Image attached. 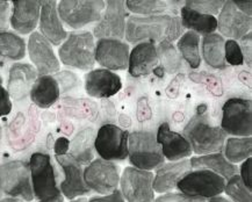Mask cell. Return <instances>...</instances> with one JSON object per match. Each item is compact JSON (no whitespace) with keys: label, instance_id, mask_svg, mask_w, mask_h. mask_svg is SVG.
Returning a JSON list of instances; mask_svg holds the SVG:
<instances>
[{"label":"cell","instance_id":"4","mask_svg":"<svg viewBox=\"0 0 252 202\" xmlns=\"http://www.w3.org/2000/svg\"><path fill=\"white\" fill-rule=\"evenodd\" d=\"M0 192L6 198L18 199L24 202L34 200L28 163L11 160L0 164Z\"/></svg>","mask_w":252,"mask_h":202},{"label":"cell","instance_id":"5","mask_svg":"<svg viewBox=\"0 0 252 202\" xmlns=\"http://www.w3.org/2000/svg\"><path fill=\"white\" fill-rule=\"evenodd\" d=\"M171 18V15H130L126 21V40L134 44L142 42L159 43L167 41V29Z\"/></svg>","mask_w":252,"mask_h":202},{"label":"cell","instance_id":"3","mask_svg":"<svg viewBox=\"0 0 252 202\" xmlns=\"http://www.w3.org/2000/svg\"><path fill=\"white\" fill-rule=\"evenodd\" d=\"M128 159L132 168L153 171L165 163L156 134L149 130H136L129 133Z\"/></svg>","mask_w":252,"mask_h":202},{"label":"cell","instance_id":"39","mask_svg":"<svg viewBox=\"0 0 252 202\" xmlns=\"http://www.w3.org/2000/svg\"><path fill=\"white\" fill-rule=\"evenodd\" d=\"M155 202H207V200L202 198L190 197L182 192H171V193L160 194L155 199Z\"/></svg>","mask_w":252,"mask_h":202},{"label":"cell","instance_id":"36","mask_svg":"<svg viewBox=\"0 0 252 202\" xmlns=\"http://www.w3.org/2000/svg\"><path fill=\"white\" fill-rule=\"evenodd\" d=\"M224 2V0H187L184 5L193 11L215 17L221 12Z\"/></svg>","mask_w":252,"mask_h":202},{"label":"cell","instance_id":"35","mask_svg":"<svg viewBox=\"0 0 252 202\" xmlns=\"http://www.w3.org/2000/svg\"><path fill=\"white\" fill-rule=\"evenodd\" d=\"M251 192L243 184L238 174L225 181L223 193H225L231 202H252Z\"/></svg>","mask_w":252,"mask_h":202},{"label":"cell","instance_id":"42","mask_svg":"<svg viewBox=\"0 0 252 202\" xmlns=\"http://www.w3.org/2000/svg\"><path fill=\"white\" fill-rule=\"evenodd\" d=\"M238 170H240L238 175H240L241 180L243 181V184L247 186L249 190L252 191V159L248 158L247 160H244L242 163L241 169Z\"/></svg>","mask_w":252,"mask_h":202},{"label":"cell","instance_id":"10","mask_svg":"<svg viewBox=\"0 0 252 202\" xmlns=\"http://www.w3.org/2000/svg\"><path fill=\"white\" fill-rule=\"evenodd\" d=\"M129 133L116 124L106 123L95 134L94 150L101 159L108 162L128 158Z\"/></svg>","mask_w":252,"mask_h":202},{"label":"cell","instance_id":"37","mask_svg":"<svg viewBox=\"0 0 252 202\" xmlns=\"http://www.w3.org/2000/svg\"><path fill=\"white\" fill-rule=\"evenodd\" d=\"M224 58L227 65L241 66L244 64L240 43L234 40H227L224 43Z\"/></svg>","mask_w":252,"mask_h":202},{"label":"cell","instance_id":"30","mask_svg":"<svg viewBox=\"0 0 252 202\" xmlns=\"http://www.w3.org/2000/svg\"><path fill=\"white\" fill-rule=\"evenodd\" d=\"M224 37L218 33L202 37L200 54L202 55L203 60L213 69L223 70L228 66L224 58Z\"/></svg>","mask_w":252,"mask_h":202},{"label":"cell","instance_id":"7","mask_svg":"<svg viewBox=\"0 0 252 202\" xmlns=\"http://www.w3.org/2000/svg\"><path fill=\"white\" fill-rule=\"evenodd\" d=\"M105 6L102 0H62L57 4V12L67 27L82 29L100 20Z\"/></svg>","mask_w":252,"mask_h":202},{"label":"cell","instance_id":"23","mask_svg":"<svg viewBox=\"0 0 252 202\" xmlns=\"http://www.w3.org/2000/svg\"><path fill=\"white\" fill-rule=\"evenodd\" d=\"M38 77L33 65L27 63H14L9 69L7 92L15 101L25 100Z\"/></svg>","mask_w":252,"mask_h":202},{"label":"cell","instance_id":"38","mask_svg":"<svg viewBox=\"0 0 252 202\" xmlns=\"http://www.w3.org/2000/svg\"><path fill=\"white\" fill-rule=\"evenodd\" d=\"M54 78L57 80L58 86H60L61 93L69 92L71 89L77 87L79 84V79L75 73L71 71H60L55 73Z\"/></svg>","mask_w":252,"mask_h":202},{"label":"cell","instance_id":"51","mask_svg":"<svg viewBox=\"0 0 252 202\" xmlns=\"http://www.w3.org/2000/svg\"><path fill=\"white\" fill-rule=\"evenodd\" d=\"M89 201V199L85 198V197H80V198H76V199H72V200H70L69 202H87Z\"/></svg>","mask_w":252,"mask_h":202},{"label":"cell","instance_id":"49","mask_svg":"<svg viewBox=\"0 0 252 202\" xmlns=\"http://www.w3.org/2000/svg\"><path fill=\"white\" fill-rule=\"evenodd\" d=\"M37 202H64V198L63 195H58V197L48 199V200H42V201H37Z\"/></svg>","mask_w":252,"mask_h":202},{"label":"cell","instance_id":"6","mask_svg":"<svg viewBox=\"0 0 252 202\" xmlns=\"http://www.w3.org/2000/svg\"><path fill=\"white\" fill-rule=\"evenodd\" d=\"M28 166L31 171L32 188L36 200H48L61 195L56 170L49 155L43 152L33 153Z\"/></svg>","mask_w":252,"mask_h":202},{"label":"cell","instance_id":"45","mask_svg":"<svg viewBox=\"0 0 252 202\" xmlns=\"http://www.w3.org/2000/svg\"><path fill=\"white\" fill-rule=\"evenodd\" d=\"M87 202H126L120 191H115L111 194L107 195H96V197H92L89 199Z\"/></svg>","mask_w":252,"mask_h":202},{"label":"cell","instance_id":"25","mask_svg":"<svg viewBox=\"0 0 252 202\" xmlns=\"http://www.w3.org/2000/svg\"><path fill=\"white\" fill-rule=\"evenodd\" d=\"M185 1H166V0H127L126 7L134 14H140L142 17L151 15H179L180 8Z\"/></svg>","mask_w":252,"mask_h":202},{"label":"cell","instance_id":"14","mask_svg":"<svg viewBox=\"0 0 252 202\" xmlns=\"http://www.w3.org/2000/svg\"><path fill=\"white\" fill-rule=\"evenodd\" d=\"M26 48L38 76H53L60 72L61 63L53 46L38 31L31 34Z\"/></svg>","mask_w":252,"mask_h":202},{"label":"cell","instance_id":"46","mask_svg":"<svg viewBox=\"0 0 252 202\" xmlns=\"http://www.w3.org/2000/svg\"><path fill=\"white\" fill-rule=\"evenodd\" d=\"M70 147V141L66 139V137H60V139L56 140L54 145V151L56 153L57 157L65 156L69 152Z\"/></svg>","mask_w":252,"mask_h":202},{"label":"cell","instance_id":"8","mask_svg":"<svg viewBox=\"0 0 252 202\" xmlns=\"http://www.w3.org/2000/svg\"><path fill=\"white\" fill-rule=\"evenodd\" d=\"M221 129L236 137H251L252 102L250 99L230 98L222 107Z\"/></svg>","mask_w":252,"mask_h":202},{"label":"cell","instance_id":"41","mask_svg":"<svg viewBox=\"0 0 252 202\" xmlns=\"http://www.w3.org/2000/svg\"><path fill=\"white\" fill-rule=\"evenodd\" d=\"M12 100L7 89L2 86V78L0 77V117L6 116L12 112Z\"/></svg>","mask_w":252,"mask_h":202},{"label":"cell","instance_id":"27","mask_svg":"<svg viewBox=\"0 0 252 202\" xmlns=\"http://www.w3.org/2000/svg\"><path fill=\"white\" fill-rule=\"evenodd\" d=\"M31 100L37 107L49 108L56 104L61 97V89L54 76H38L29 93Z\"/></svg>","mask_w":252,"mask_h":202},{"label":"cell","instance_id":"13","mask_svg":"<svg viewBox=\"0 0 252 202\" xmlns=\"http://www.w3.org/2000/svg\"><path fill=\"white\" fill-rule=\"evenodd\" d=\"M128 15L126 1L108 0L101 18L93 27V37L122 40L126 31V18Z\"/></svg>","mask_w":252,"mask_h":202},{"label":"cell","instance_id":"29","mask_svg":"<svg viewBox=\"0 0 252 202\" xmlns=\"http://www.w3.org/2000/svg\"><path fill=\"white\" fill-rule=\"evenodd\" d=\"M179 17L184 29L193 31L199 36L213 34L218 29V18L193 11V9L186 7L185 5L180 8Z\"/></svg>","mask_w":252,"mask_h":202},{"label":"cell","instance_id":"47","mask_svg":"<svg viewBox=\"0 0 252 202\" xmlns=\"http://www.w3.org/2000/svg\"><path fill=\"white\" fill-rule=\"evenodd\" d=\"M234 2V5L237 7V9H240L242 13H244L245 15L252 18V1L251 0H236Z\"/></svg>","mask_w":252,"mask_h":202},{"label":"cell","instance_id":"33","mask_svg":"<svg viewBox=\"0 0 252 202\" xmlns=\"http://www.w3.org/2000/svg\"><path fill=\"white\" fill-rule=\"evenodd\" d=\"M26 42L20 35L12 31H0V56L20 60L26 56Z\"/></svg>","mask_w":252,"mask_h":202},{"label":"cell","instance_id":"34","mask_svg":"<svg viewBox=\"0 0 252 202\" xmlns=\"http://www.w3.org/2000/svg\"><path fill=\"white\" fill-rule=\"evenodd\" d=\"M156 49L160 67L164 71L170 73V75H174V73L182 71L184 67L183 58L172 43L163 41V42L158 43Z\"/></svg>","mask_w":252,"mask_h":202},{"label":"cell","instance_id":"24","mask_svg":"<svg viewBox=\"0 0 252 202\" xmlns=\"http://www.w3.org/2000/svg\"><path fill=\"white\" fill-rule=\"evenodd\" d=\"M159 66L156 44L153 42H142L135 44L129 53L128 71L134 78L150 75Z\"/></svg>","mask_w":252,"mask_h":202},{"label":"cell","instance_id":"28","mask_svg":"<svg viewBox=\"0 0 252 202\" xmlns=\"http://www.w3.org/2000/svg\"><path fill=\"white\" fill-rule=\"evenodd\" d=\"M95 131L93 128H85L70 142L69 155L80 165H89L94 159Z\"/></svg>","mask_w":252,"mask_h":202},{"label":"cell","instance_id":"19","mask_svg":"<svg viewBox=\"0 0 252 202\" xmlns=\"http://www.w3.org/2000/svg\"><path fill=\"white\" fill-rule=\"evenodd\" d=\"M9 25L17 33L27 35L34 33L40 20L42 1L38 0H15L12 1Z\"/></svg>","mask_w":252,"mask_h":202},{"label":"cell","instance_id":"43","mask_svg":"<svg viewBox=\"0 0 252 202\" xmlns=\"http://www.w3.org/2000/svg\"><path fill=\"white\" fill-rule=\"evenodd\" d=\"M240 47L243 54L244 62L248 63L249 67H251V56H252V35L251 31L248 33L243 38L240 40Z\"/></svg>","mask_w":252,"mask_h":202},{"label":"cell","instance_id":"31","mask_svg":"<svg viewBox=\"0 0 252 202\" xmlns=\"http://www.w3.org/2000/svg\"><path fill=\"white\" fill-rule=\"evenodd\" d=\"M177 50L183 60L189 64L192 69H198L201 64L200 54V36L193 31L187 30L182 35L177 42Z\"/></svg>","mask_w":252,"mask_h":202},{"label":"cell","instance_id":"2","mask_svg":"<svg viewBox=\"0 0 252 202\" xmlns=\"http://www.w3.org/2000/svg\"><path fill=\"white\" fill-rule=\"evenodd\" d=\"M60 62L73 69L91 71L95 65V41L91 31L79 30L67 34L58 49Z\"/></svg>","mask_w":252,"mask_h":202},{"label":"cell","instance_id":"52","mask_svg":"<svg viewBox=\"0 0 252 202\" xmlns=\"http://www.w3.org/2000/svg\"><path fill=\"white\" fill-rule=\"evenodd\" d=\"M2 198H4V195H2L1 192H0V199H2Z\"/></svg>","mask_w":252,"mask_h":202},{"label":"cell","instance_id":"22","mask_svg":"<svg viewBox=\"0 0 252 202\" xmlns=\"http://www.w3.org/2000/svg\"><path fill=\"white\" fill-rule=\"evenodd\" d=\"M189 171H192L189 159L164 163L154 174V191L158 194L171 193L177 190V185Z\"/></svg>","mask_w":252,"mask_h":202},{"label":"cell","instance_id":"20","mask_svg":"<svg viewBox=\"0 0 252 202\" xmlns=\"http://www.w3.org/2000/svg\"><path fill=\"white\" fill-rule=\"evenodd\" d=\"M156 140L160 145L164 158L170 162L189 159L192 155V147L182 134L171 130L169 123L163 122L158 127Z\"/></svg>","mask_w":252,"mask_h":202},{"label":"cell","instance_id":"16","mask_svg":"<svg viewBox=\"0 0 252 202\" xmlns=\"http://www.w3.org/2000/svg\"><path fill=\"white\" fill-rule=\"evenodd\" d=\"M252 18L245 15L234 5L232 0L224 2L219 13L218 29L220 35L228 37V40L240 41L251 31Z\"/></svg>","mask_w":252,"mask_h":202},{"label":"cell","instance_id":"26","mask_svg":"<svg viewBox=\"0 0 252 202\" xmlns=\"http://www.w3.org/2000/svg\"><path fill=\"white\" fill-rule=\"evenodd\" d=\"M189 162L192 170H208L215 174H219L225 181L238 174V166L228 162L222 152L193 156L190 157Z\"/></svg>","mask_w":252,"mask_h":202},{"label":"cell","instance_id":"21","mask_svg":"<svg viewBox=\"0 0 252 202\" xmlns=\"http://www.w3.org/2000/svg\"><path fill=\"white\" fill-rule=\"evenodd\" d=\"M38 27H40V34L47 41H49L51 46H61L66 40L67 31L58 15L57 1L55 0L42 1Z\"/></svg>","mask_w":252,"mask_h":202},{"label":"cell","instance_id":"50","mask_svg":"<svg viewBox=\"0 0 252 202\" xmlns=\"http://www.w3.org/2000/svg\"><path fill=\"white\" fill-rule=\"evenodd\" d=\"M0 202H24V201L18 200V199H12V198H2L0 199Z\"/></svg>","mask_w":252,"mask_h":202},{"label":"cell","instance_id":"1","mask_svg":"<svg viewBox=\"0 0 252 202\" xmlns=\"http://www.w3.org/2000/svg\"><path fill=\"white\" fill-rule=\"evenodd\" d=\"M183 136L189 141L192 151L198 156L223 151L227 134L221 127H214L209 123L205 105L199 106L196 113L190 117L184 128Z\"/></svg>","mask_w":252,"mask_h":202},{"label":"cell","instance_id":"15","mask_svg":"<svg viewBox=\"0 0 252 202\" xmlns=\"http://www.w3.org/2000/svg\"><path fill=\"white\" fill-rule=\"evenodd\" d=\"M129 44L114 38H101L95 42V63L109 71L128 69Z\"/></svg>","mask_w":252,"mask_h":202},{"label":"cell","instance_id":"12","mask_svg":"<svg viewBox=\"0 0 252 202\" xmlns=\"http://www.w3.org/2000/svg\"><path fill=\"white\" fill-rule=\"evenodd\" d=\"M225 180L208 170H192L178 182L177 190L190 197L208 199L223 193Z\"/></svg>","mask_w":252,"mask_h":202},{"label":"cell","instance_id":"32","mask_svg":"<svg viewBox=\"0 0 252 202\" xmlns=\"http://www.w3.org/2000/svg\"><path fill=\"white\" fill-rule=\"evenodd\" d=\"M223 156L231 164L243 163L251 158L252 139L251 137H229L225 140Z\"/></svg>","mask_w":252,"mask_h":202},{"label":"cell","instance_id":"40","mask_svg":"<svg viewBox=\"0 0 252 202\" xmlns=\"http://www.w3.org/2000/svg\"><path fill=\"white\" fill-rule=\"evenodd\" d=\"M184 34V27L182 25V20H180L179 15L177 17L171 18L169 29H167V42H174L178 41L182 35Z\"/></svg>","mask_w":252,"mask_h":202},{"label":"cell","instance_id":"44","mask_svg":"<svg viewBox=\"0 0 252 202\" xmlns=\"http://www.w3.org/2000/svg\"><path fill=\"white\" fill-rule=\"evenodd\" d=\"M11 6L8 1L0 0V31H6L9 26Z\"/></svg>","mask_w":252,"mask_h":202},{"label":"cell","instance_id":"9","mask_svg":"<svg viewBox=\"0 0 252 202\" xmlns=\"http://www.w3.org/2000/svg\"><path fill=\"white\" fill-rule=\"evenodd\" d=\"M121 169L114 162L98 158L84 168V180L91 192L107 195L119 190Z\"/></svg>","mask_w":252,"mask_h":202},{"label":"cell","instance_id":"17","mask_svg":"<svg viewBox=\"0 0 252 202\" xmlns=\"http://www.w3.org/2000/svg\"><path fill=\"white\" fill-rule=\"evenodd\" d=\"M56 162L62 168L64 178L60 184V191L67 200L86 197L91 193L84 180V166L73 160L69 155L56 156Z\"/></svg>","mask_w":252,"mask_h":202},{"label":"cell","instance_id":"11","mask_svg":"<svg viewBox=\"0 0 252 202\" xmlns=\"http://www.w3.org/2000/svg\"><path fill=\"white\" fill-rule=\"evenodd\" d=\"M120 193L126 202H155L154 173L127 166L121 173Z\"/></svg>","mask_w":252,"mask_h":202},{"label":"cell","instance_id":"48","mask_svg":"<svg viewBox=\"0 0 252 202\" xmlns=\"http://www.w3.org/2000/svg\"><path fill=\"white\" fill-rule=\"evenodd\" d=\"M207 202H231V201L229 200L228 198H224V197H222V195H219V197L208 199Z\"/></svg>","mask_w":252,"mask_h":202},{"label":"cell","instance_id":"18","mask_svg":"<svg viewBox=\"0 0 252 202\" xmlns=\"http://www.w3.org/2000/svg\"><path fill=\"white\" fill-rule=\"evenodd\" d=\"M121 88L120 76L109 70L99 67L85 75V91L92 98L108 99L120 92Z\"/></svg>","mask_w":252,"mask_h":202}]
</instances>
